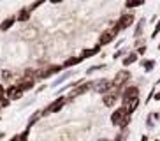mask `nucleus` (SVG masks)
Masks as SVG:
<instances>
[{
	"instance_id": "f257e3e1",
	"label": "nucleus",
	"mask_w": 160,
	"mask_h": 141,
	"mask_svg": "<svg viewBox=\"0 0 160 141\" xmlns=\"http://www.w3.org/2000/svg\"><path fill=\"white\" fill-rule=\"evenodd\" d=\"M132 80V72L130 70H127V67L122 70H118L116 74H114V78L111 81H113V88L111 90H116V92H120L122 94L123 88H125V85H128V81Z\"/></svg>"
},
{
	"instance_id": "f03ea898",
	"label": "nucleus",
	"mask_w": 160,
	"mask_h": 141,
	"mask_svg": "<svg viewBox=\"0 0 160 141\" xmlns=\"http://www.w3.org/2000/svg\"><path fill=\"white\" fill-rule=\"evenodd\" d=\"M134 23H136V14L132 13V11H125V13L120 14V18L116 19L114 27H116L120 32H125V30L130 28Z\"/></svg>"
},
{
	"instance_id": "7ed1b4c3",
	"label": "nucleus",
	"mask_w": 160,
	"mask_h": 141,
	"mask_svg": "<svg viewBox=\"0 0 160 141\" xmlns=\"http://www.w3.org/2000/svg\"><path fill=\"white\" fill-rule=\"evenodd\" d=\"M118 34H120V30H118V28L113 25L111 28L104 30V32L99 35V44H100L102 48H104V46H109L111 42H114V39L118 37Z\"/></svg>"
},
{
	"instance_id": "20e7f679",
	"label": "nucleus",
	"mask_w": 160,
	"mask_h": 141,
	"mask_svg": "<svg viewBox=\"0 0 160 141\" xmlns=\"http://www.w3.org/2000/svg\"><path fill=\"white\" fill-rule=\"evenodd\" d=\"M93 83H95V81H83V83L72 86V92H71V95H69V101L74 99V97H78V95L86 94L88 90H92V88H93Z\"/></svg>"
},
{
	"instance_id": "39448f33",
	"label": "nucleus",
	"mask_w": 160,
	"mask_h": 141,
	"mask_svg": "<svg viewBox=\"0 0 160 141\" xmlns=\"http://www.w3.org/2000/svg\"><path fill=\"white\" fill-rule=\"evenodd\" d=\"M118 101H122V94L116 92V90H109L108 94L102 95V104L106 106V108H113Z\"/></svg>"
},
{
	"instance_id": "423d86ee",
	"label": "nucleus",
	"mask_w": 160,
	"mask_h": 141,
	"mask_svg": "<svg viewBox=\"0 0 160 141\" xmlns=\"http://www.w3.org/2000/svg\"><path fill=\"white\" fill-rule=\"evenodd\" d=\"M67 101H69V97H58V99H55L49 106H48L46 109L42 111V115H51V113H58L63 106L67 104Z\"/></svg>"
},
{
	"instance_id": "0eeeda50",
	"label": "nucleus",
	"mask_w": 160,
	"mask_h": 141,
	"mask_svg": "<svg viewBox=\"0 0 160 141\" xmlns=\"http://www.w3.org/2000/svg\"><path fill=\"white\" fill-rule=\"evenodd\" d=\"M111 88H113V81L108 80V78H102V80L95 81V83H93V88H92V90H95L97 94L104 95V94H108Z\"/></svg>"
},
{
	"instance_id": "6e6552de",
	"label": "nucleus",
	"mask_w": 160,
	"mask_h": 141,
	"mask_svg": "<svg viewBox=\"0 0 160 141\" xmlns=\"http://www.w3.org/2000/svg\"><path fill=\"white\" fill-rule=\"evenodd\" d=\"M127 115H130V113L123 108V106H120V108H116L111 113V118H109V120H111V123H113L114 127H120V123L123 122V118L127 117Z\"/></svg>"
},
{
	"instance_id": "1a4fd4ad",
	"label": "nucleus",
	"mask_w": 160,
	"mask_h": 141,
	"mask_svg": "<svg viewBox=\"0 0 160 141\" xmlns=\"http://www.w3.org/2000/svg\"><path fill=\"white\" fill-rule=\"evenodd\" d=\"M62 69H63V65H58V64L49 65V67H46V69H39L37 70V80H46V78H49V76H53V74H58Z\"/></svg>"
},
{
	"instance_id": "9d476101",
	"label": "nucleus",
	"mask_w": 160,
	"mask_h": 141,
	"mask_svg": "<svg viewBox=\"0 0 160 141\" xmlns=\"http://www.w3.org/2000/svg\"><path fill=\"white\" fill-rule=\"evenodd\" d=\"M137 95H139V86L137 85H125V88L122 92V102L127 101V99L137 97Z\"/></svg>"
},
{
	"instance_id": "9b49d317",
	"label": "nucleus",
	"mask_w": 160,
	"mask_h": 141,
	"mask_svg": "<svg viewBox=\"0 0 160 141\" xmlns=\"http://www.w3.org/2000/svg\"><path fill=\"white\" fill-rule=\"evenodd\" d=\"M122 106L132 115V113L141 106V99H139V95H137V97H132V99H127V101H123L122 102Z\"/></svg>"
},
{
	"instance_id": "f8f14e48",
	"label": "nucleus",
	"mask_w": 160,
	"mask_h": 141,
	"mask_svg": "<svg viewBox=\"0 0 160 141\" xmlns=\"http://www.w3.org/2000/svg\"><path fill=\"white\" fill-rule=\"evenodd\" d=\"M23 92H25V90H21L18 85H11L9 88L5 90V95H7L11 101H18V99L23 97Z\"/></svg>"
},
{
	"instance_id": "ddd939ff",
	"label": "nucleus",
	"mask_w": 160,
	"mask_h": 141,
	"mask_svg": "<svg viewBox=\"0 0 160 141\" xmlns=\"http://www.w3.org/2000/svg\"><path fill=\"white\" fill-rule=\"evenodd\" d=\"M139 56H141V55H139L137 51H128L127 55H125V56L122 58V64H123V67H130L132 64H136V62L139 60Z\"/></svg>"
},
{
	"instance_id": "4468645a",
	"label": "nucleus",
	"mask_w": 160,
	"mask_h": 141,
	"mask_svg": "<svg viewBox=\"0 0 160 141\" xmlns=\"http://www.w3.org/2000/svg\"><path fill=\"white\" fill-rule=\"evenodd\" d=\"M16 85H18L21 90L27 92V90H32L33 86H35V80H33V78H28V76H23V78H21Z\"/></svg>"
},
{
	"instance_id": "2eb2a0df",
	"label": "nucleus",
	"mask_w": 160,
	"mask_h": 141,
	"mask_svg": "<svg viewBox=\"0 0 160 141\" xmlns=\"http://www.w3.org/2000/svg\"><path fill=\"white\" fill-rule=\"evenodd\" d=\"M139 65L142 67V70L144 72H153V69H155L157 65V60H153V58H142V60H139Z\"/></svg>"
},
{
	"instance_id": "dca6fc26",
	"label": "nucleus",
	"mask_w": 160,
	"mask_h": 141,
	"mask_svg": "<svg viewBox=\"0 0 160 141\" xmlns=\"http://www.w3.org/2000/svg\"><path fill=\"white\" fill-rule=\"evenodd\" d=\"M100 50H102V46H100V44H97V46H93V48H86V50H83V51H81V56H83L85 60H86V58H92V56L99 55Z\"/></svg>"
},
{
	"instance_id": "f3484780",
	"label": "nucleus",
	"mask_w": 160,
	"mask_h": 141,
	"mask_svg": "<svg viewBox=\"0 0 160 141\" xmlns=\"http://www.w3.org/2000/svg\"><path fill=\"white\" fill-rule=\"evenodd\" d=\"M144 25H146V18L137 19V25H136V28H134V39L142 37V34H144Z\"/></svg>"
},
{
	"instance_id": "a211bd4d",
	"label": "nucleus",
	"mask_w": 160,
	"mask_h": 141,
	"mask_svg": "<svg viewBox=\"0 0 160 141\" xmlns=\"http://www.w3.org/2000/svg\"><path fill=\"white\" fill-rule=\"evenodd\" d=\"M83 60H85V58H83L81 55L79 56H69L62 65H63V69H67V67H74V65H78V64H81Z\"/></svg>"
},
{
	"instance_id": "6ab92c4d",
	"label": "nucleus",
	"mask_w": 160,
	"mask_h": 141,
	"mask_svg": "<svg viewBox=\"0 0 160 141\" xmlns=\"http://www.w3.org/2000/svg\"><path fill=\"white\" fill-rule=\"evenodd\" d=\"M146 4V0H125V9L132 11V9H137V7H141V5Z\"/></svg>"
},
{
	"instance_id": "aec40b11",
	"label": "nucleus",
	"mask_w": 160,
	"mask_h": 141,
	"mask_svg": "<svg viewBox=\"0 0 160 141\" xmlns=\"http://www.w3.org/2000/svg\"><path fill=\"white\" fill-rule=\"evenodd\" d=\"M18 19H16V16H11V18H5L2 23H0V30L2 32H5V30H9V28H12V25L16 23Z\"/></svg>"
},
{
	"instance_id": "412c9836",
	"label": "nucleus",
	"mask_w": 160,
	"mask_h": 141,
	"mask_svg": "<svg viewBox=\"0 0 160 141\" xmlns=\"http://www.w3.org/2000/svg\"><path fill=\"white\" fill-rule=\"evenodd\" d=\"M30 13H32V11H30L28 7H23V9L18 13L16 19H18V21H28V19H30Z\"/></svg>"
},
{
	"instance_id": "4be33fe9",
	"label": "nucleus",
	"mask_w": 160,
	"mask_h": 141,
	"mask_svg": "<svg viewBox=\"0 0 160 141\" xmlns=\"http://www.w3.org/2000/svg\"><path fill=\"white\" fill-rule=\"evenodd\" d=\"M127 53H128L127 48H118L116 51H114V55H113V60H120V58H123Z\"/></svg>"
},
{
	"instance_id": "5701e85b",
	"label": "nucleus",
	"mask_w": 160,
	"mask_h": 141,
	"mask_svg": "<svg viewBox=\"0 0 160 141\" xmlns=\"http://www.w3.org/2000/svg\"><path fill=\"white\" fill-rule=\"evenodd\" d=\"M71 74H72V70H67L65 74H62L60 78H58L57 81H55V83H53V86H57V85H60V83H63V81L65 80H69V78H71Z\"/></svg>"
},
{
	"instance_id": "b1692460",
	"label": "nucleus",
	"mask_w": 160,
	"mask_h": 141,
	"mask_svg": "<svg viewBox=\"0 0 160 141\" xmlns=\"http://www.w3.org/2000/svg\"><path fill=\"white\" fill-rule=\"evenodd\" d=\"M41 117H42V111H35V115H33V117H30V120H28V127H32Z\"/></svg>"
},
{
	"instance_id": "393cba45",
	"label": "nucleus",
	"mask_w": 160,
	"mask_h": 141,
	"mask_svg": "<svg viewBox=\"0 0 160 141\" xmlns=\"http://www.w3.org/2000/svg\"><path fill=\"white\" fill-rule=\"evenodd\" d=\"M104 67H106V64H97V65H92V67H88V70H86V74H93L95 70L104 69Z\"/></svg>"
},
{
	"instance_id": "a878e982",
	"label": "nucleus",
	"mask_w": 160,
	"mask_h": 141,
	"mask_svg": "<svg viewBox=\"0 0 160 141\" xmlns=\"http://www.w3.org/2000/svg\"><path fill=\"white\" fill-rule=\"evenodd\" d=\"M44 2H46V0H35V2H32V4L28 5V9H30V11H35V9H39V7H41V5L44 4Z\"/></svg>"
},
{
	"instance_id": "bb28decb",
	"label": "nucleus",
	"mask_w": 160,
	"mask_h": 141,
	"mask_svg": "<svg viewBox=\"0 0 160 141\" xmlns=\"http://www.w3.org/2000/svg\"><path fill=\"white\" fill-rule=\"evenodd\" d=\"M153 125H155V118H153V115H148V117H146V127H148V129H153Z\"/></svg>"
},
{
	"instance_id": "cd10ccee",
	"label": "nucleus",
	"mask_w": 160,
	"mask_h": 141,
	"mask_svg": "<svg viewBox=\"0 0 160 141\" xmlns=\"http://www.w3.org/2000/svg\"><path fill=\"white\" fill-rule=\"evenodd\" d=\"M160 34V19L155 23V28H153V32H151V39H157Z\"/></svg>"
},
{
	"instance_id": "c85d7f7f",
	"label": "nucleus",
	"mask_w": 160,
	"mask_h": 141,
	"mask_svg": "<svg viewBox=\"0 0 160 141\" xmlns=\"http://www.w3.org/2000/svg\"><path fill=\"white\" fill-rule=\"evenodd\" d=\"M28 134H30V127H27V129H25V131L19 134V139H21V141H27V139H28Z\"/></svg>"
},
{
	"instance_id": "c756f323",
	"label": "nucleus",
	"mask_w": 160,
	"mask_h": 141,
	"mask_svg": "<svg viewBox=\"0 0 160 141\" xmlns=\"http://www.w3.org/2000/svg\"><path fill=\"white\" fill-rule=\"evenodd\" d=\"M146 50H148V46H146V44H142V46H139V48H136V51L137 53H139V55H144V53H146Z\"/></svg>"
},
{
	"instance_id": "7c9ffc66",
	"label": "nucleus",
	"mask_w": 160,
	"mask_h": 141,
	"mask_svg": "<svg viewBox=\"0 0 160 141\" xmlns=\"http://www.w3.org/2000/svg\"><path fill=\"white\" fill-rule=\"evenodd\" d=\"M2 78H4V80H11V78H12V72H11V70H4V72H2Z\"/></svg>"
},
{
	"instance_id": "2f4dec72",
	"label": "nucleus",
	"mask_w": 160,
	"mask_h": 141,
	"mask_svg": "<svg viewBox=\"0 0 160 141\" xmlns=\"http://www.w3.org/2000/svg\"><path fill=\"white\" fill-rule=\"evenodd\" d=\"M142 44H144V39L139 37V39H136V42H134V48H139V46H142Z\"/></svg>"
},
{
	"instance_id": "473e14b6",
	"label": "nucleus",
	"mask_w": 160,
	"mask_h": 141,
	"mask_svg": "<svg viewBox=\"0 0 160 141\" xmlns=\"http://www.w3.org/2000/svg\"><path fill=\"white\" fill-rule=\"evenodd\" d=\"M125 138H127V134H123V132H120L116 138H114L113 141H125Z\"/></svg>"
},
{
	"instance_id": "72a5a7b5",
	"label": "nucleus",
	"mask_w": 160,
	"mask_h": 141,
	"mask_svg": "<svg viewBox=\"0 0 160 141\" xmlns=\"http://www.w3.org/2000/svg\"><path fill=\"white\" fill-rule=\"evenodd\" d=\"M153 101H157V102H160V88H157V92H155V97H153Z\"/></svg>"
},
{
	"instance_id": "f704fd0d",
	"label": "nucleus",
	"mask_w": 160,
	"mask_h": 141,
	"mask_svg": "<svg viewBox=\"0 0 160 141\" xmlns=\"http://www.w3.org/2000/svg\"><path fill=\"white\" fill-rule=\"evenodd\" d=\"M0 97H5V88H4V85H0Z\"/></svg>"
},
{
	"instance_id": "c9c22d12",
	"label": "nucleus",
	"mask_w": 160,
	"mask_h": 141,
	"mask_svg": "<svg viewBox=\"0 0 160 141\" xmlns=\"http://www.w3.org/2000/svg\"><path fill=\"white\" fill-rule=\"evenodd\" d=\"M48 2H51V4H62L63 0H48Z\"/></svg>"
},
{
	"instance_id": "e433bc0d",
	"label": "nucleus",
	"mask_w": 160,
	"mask_h": 141,
	"mask_svg": "<svg viewBox=\"0 0 160 141\" xmlns=\"http://www.w3.org/2000/svg\"><path fill=\"white\" fill-rule=\"evenodd\" d=\"M9 141H21V139H19V136H12Z\"/></svg>"
},
{
	"instance_id": "4c0bfd02",
	"label": "nucleus",
	"mask_w": 160,
	"mask_h": 141,
	"mask_svg": "<svg viewBox=\"0 0 160 141\" xmlns=\"http://www.w3.org/2000/svg\"><path fill=\"white\" fill-rule=\"evenodd\" d=\"M141 141H150V139H148V136H146V134H142V136H141Z\"/></svg>"
},
{
	"instance_id": "58836bf2",
	"label": "nucleus",
	"mask_w": 160,
	"mask_h": 141,
	"mask_svg": "<svg viewBox=\"0 0 160 141\" xmlns=\"http://www.w3.org/2000/svg\"><path fill=\"white\" fill-rule=\"evenodd\" d=\"M99 141H109V139H108V138H100Z\"/></svg>"
},
{
	"instance_id": "ea45409f",
	"label": "nucleus",
	"mask_w": 160,
	"mask_h": 141,
	"mask_svg": "<svg viewBox=\"0 0 160 141\" xmlns=\"http://www.w3.org/2000/svg\"><path fill=\"white\" fill-rule=\"evenodd\" d=\"M155 85H160V78H158V80H157V83Z\"/></svg>"
},
{
	"instance_id": "a19ab883",
	"label": "nucleus",
	"mask_w": 160,
	"mask_h": 141,
	"mask_svg": "<svg viewBox=\"0 0 160 141\" xmlns=\"http://www.w3.org/2000/svg\"><path fill=\"white\" fill-rule=\"evenodd\" d=\"M155 141H160V138H157V139H155Z\"/></svg>"
},
{
	"instance_id": "79ce46f5",
	"label": "nucleus",
	"mask_w": 160,
	"mask_h": 141,
	"mask_svg": "<svg viewBox=\"0 0 160 141\" xmlns=\"http://www.w3.org/2000/svg\"><path fill=\"white\" fill-rule=\"evenodd\" d=\"M157 48H158V50H160V42H158V46H157Z\"/></svg>"
}]
</instances>
